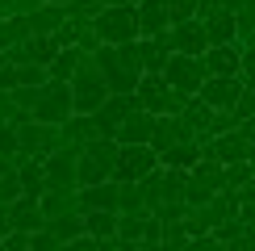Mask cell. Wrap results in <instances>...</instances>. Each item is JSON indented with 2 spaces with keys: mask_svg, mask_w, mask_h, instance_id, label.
Masks as SVG:
<instances>
[{
  "mask_svg": "<svg viewBox=\"0 0 255 251\" xmlns=\"http://www.w3.org/2000/svg\"><path fill=\"white\" fill-rule=\"evenodd\" d=\"M71 113H76V109H71V88H67V84H46L29 118L42 122V126H63Z\"/></svg>",
  "mask_w": 255,
  "mask_h": 251,
  "instance_id": "obj_12",
  "label": "cell"
},
{
  "mask_svg": "<svg viewBox=\"0 0 255 251\" xmlns=\"http://www.w3.org/2000/svg\"><path fill=\"white\" fill-rule=\"evenodd\" d=\"M38 97H42V88H13V105H17L21 113H25V118H29V113H34Z\"/></svg>",
  "mask_w": 255,
  "mask_h": 251,
  "instance_id": "obj_44",
  "label": "cell"
},
{
  "mask_svg": "<svg viewBox=\"0 0 255 251\" xmlns=\"http://www.w3.org/2000/svg\"><path fill=\"white\" fill-rule=\"evenodd\" d=\"M84 230H88L92 239H113L118 235V214H84Z\"/></svg>",
  "mask_w": 255,
  "mask_h": 251,
  "instance_id": "obj_34",
  "label": "cell"
},
{
  "mask_svg": "<svg viewBox=\"0 0 255 251\" xmlns=\"http://www.w3.org/2000/svg\"><path fill=\"white\" fill-rule=\"evenodd\" d=\"M17 146L21 159H46L50 151H59V126H42V122H21L17 126Z\"/></svg>",
  "mask_w": 255,
  "mask_h": 251,
  "instance_id": "obj_8",
  "label": "cell"
},
{
  "mask_svg": "<svg viewBox=\"0 0 255 251\" xmlns=\"http://www.w3.org/2000/svg\"><path fill=\"white\" fill-rule=\"evenodd\" d=\"M201 214H205L209 230H218L222 222H230V218L239 214V193H214L209 205H201Z\"/></svg>",
  "mask_w": 255,
  "mask_h": 251,
  "instance_id": "obj_28",
  "label": "cell"
},
{
  "mask_svg": "<svg viewBox=\"0 0 255 251\" xmlns=\"http://www.w3.org/2000/svg\"><path fill=\"white\" fill-rule=\"evenodd\" d=\"M239 46H243V50H255V29H251V34H247V38L239 42Z\"/></svg>",
  "mask_w": 255,
  "mask_h": 251,
  "instance_id": "obj_57",
  "label": "cell"
},
{
  "mask_svg": "<svg viewBox=\"0 0 255 251\" xmlns=\"http://www.w3.org/2000/svg\"><path fill=\"white\" fill-rule=\"evenodd\" d=\"M4 63H8V55H4V50H0V67H4Z\"/></svg>",
  "mask_w": 255,
  "mask_h": 251,
  "instance_id": "obj_59",
  "label": "cell"
},
{
  "mask_svg": "<svg viewBox=\"0 0 255 251\" xmlns=\"http://www.w3.org/2000/svg\"><path fill=\"white\" fill-rule=\"evenodd\" d=\"M113 163H118V142L113 138H92L76 159V184L88 188V184L113 180Z\"/></svg>",
  "mask_w": 255,
  "mask_h": 251,
  "instance_id": "obj_3",
  "label": "cell"
},
{
  "mask_svg": "<svg viewBox=\"0 0 255 251\" xmlns=\"http://www.w3.org/2000/svg\"><path fill=\"white\" fill-rule=\"evenodd\" d=\"M201 8V0H167V13H172V25L176 21H193Z\"/></svg>",
  "mask_w": 255,
  "mask_h": 251,
  "instance_id": "obj_43",
  "label": "cell"
},
{
  "mask_svg": "<svg viewBox=\"0 0 255 251\" xmlns=\"http://www.w3.org/2000/svg\"><path fill=\"white\" fill-rule=\"evenodd\" d=\"M21 122H29V118L13 105V92H0V126H21Z\"/></svg>",
  "mask_w": 255,
  "mask_h": 251,
  "instance_id": "obj_42",
  "label": "cell"
},
{
  "mask_svg": "<svg viewBox=\"0 0 255 251\" xmlns=\"http://www.w3.org/2000/svg\"><path fill=\"white\" fill-rule=\"evenodd\" d=\"M84 59H88V55H80L76 46L59 50V55L46 63V80H50V84H71V76H76V67H80Z\"/></svg>",
  "mask_w": 255,
  "mask_h": 251,
  "instance_id": "obj_29",
  "label": "cell"
},
{
  "mask_svg": "<svg viewBox=\"0 0 255 251\" xmlns=\"http://www.w3.org/2000/svg\"><path fill=\"white\" fill-rule=\"evenodd\" d=\"M247 180H255L251 163H226V167H222V193H239Z\"/></svg>",
  "mask_w": 255,
  "mask_h": 251,
  "instance_id": "obj_35",
  "label": "cell"
},
{
  "mask_svg": "<svg viewBox=\"0 0 255 251\" xmlns=\"http://www.w3.org/2000/svg\"><path fill=\"white\" fill-rule=\"evenodd\" d=\"M92 138H101V134H97V126H92L88 113H71V118L59 126V146H76V151H84Z\"/></svg>",
  "mask_w": 255,
  "mask_h": 251,
  "instance_id": "obj_21",
  "label": "cell"
},
{
  "mask_svg": "<svg viewBox=\"0 0 255 251\" xmlns=\"http://www.w3.org/2000/svg\"><path fill=\"white\" fill-rule=\"evenodd\" d=\"M243 50V46H239ZM239 80L255 84V50H243V63H239Z\"/></svg>",
  "mask_w": 255,
  "mask_h": 251,
  "instance_id": "obj_48",
  "label": "cell"
},
{
  "mask_svg": "<svg viewBox=\"0 0 255 251\" xmlns=\"http://www.w3.org/2000/svg\"><path fill=\"white\" fill-rule=\"evenodd\" d=\"M25 21H29V34H34V38H50V34L63 25V21H67V8H59V4H42V8H34Z\"/></svg>",
  "mask_w": 255,
  "mask_h": 251,
  "instance_id": "obj_27",
  "label": "cell"
},
{
  "mask_svg": "<svg viewBox=\"0 0 255 251\" xmlns=\"http://www.w3.org/2000/svg\"><path fill=\"white\" fill-rule=\"evenodd\" d=\"M63 251H101V243H97L92 235H80V239H71V243L63 247Z\"/></svg>",
  "mask_w": 255,
  "mask_h": 251,
  "instance_id": "obj_51",
  "label": "cell"
},
{
  "mask_svg": "<svg viewBox=\"0 0 255 251\" xmlns=\"http://www.w3.org/2000/svg\"><path fill=\"white\" fill-rule=\"evenodd\" d=\"M29 251H63V243L50 239L46 230H38V235H29Z\"/></svg>",
  "mask_w": 255,
  "mask_h": 251,
  "instance_id": "obj_47",
  "label": "cell"
},
{
  "mask_svg": "<svg viewBox=\"0 0 255 251\" xmlns=\"http://www.w3.org/2000/svg\"><path fill=\"white\" fill-rule=\"evenodd\" d=\"M76 159L80 151L76 146H59L42 159V172H46V188H80L76 184Z\"/></svg>",
  "mask_w": 255,
  "mask_h": 251,
  "instance_id": "obj_13",
  "label": "cell"
},
{
  "mask_svg": "<svg viewBox=\"0 0 255 251\" xmlns=\"http://www.w3.org/2000/svg\"><path fill=\"white\" fill-rule=\"evenodd\" d=\"M134 55H138L142 76H146V71H155V76H159V71H163V63L172 59V50L163 46V38H138V42H134Z\"/></svg>",
  "mask_w": 255,
  "mask_h": 251,
  "instance_id": "obj_23",
  "label": "cell"
},
{
  "mask_svg": "<svg viewBox=\"0 0 255 251\" xmlns=\"http://www.w3.org/2000/svg\"><path fill=\"white\" fill-rule=\"evenodd\" d=\"M13 88H17V67L4 63V67H0V92H13Z\"/></svg>",
  "mask_w": 255,
  "mask_h": 251,
  "instance_id": "obj_52",
  "label": "cell"
},
{
  "mask_svg": "<svg viewBox=\"0 0 255 251\" xmlns=\"http://www.w3.org/2000/svg\"><path fill=\"white\" fill-rule=\"evenodd\" d=\"M222 4H226V8H230V13H235V17H239V8H243V4H247V0H222Z\"/></svg>",
  "mask_w": 255,
  "mask_h": 251,
  "instance_id": "obj_56",
  "label": "cell"
},
{
  "mask_svg": "<svg viewBox=\"0 0 255 251\" xmlns=\"http://www.w3.org/2000/svg\"><path fill=\"white\" fill-rule=\"evenodd\" d=\"M239 63H243L239 42H230V46H209L205 55H201L205 80H230V76H239Z\"/></svg>",
  "mask_w": 255,
  "mask_h": 251,
  "instance_id": "obj_16",
  "label": "cell"
},
{
  "mask_svg": "<svg viewBox=\"0 0 255 251\" xmlns=\"http://www.w3.org/2000/svg\"><path fill=\"white\" fill-rule=\"evenodd\" d=\"M155 251H188V235L180 226H163V239H159Z\"/></svg>",
  "mask_w": 255,
  "mask_h": 251,
  "instance_id": "obj_41",
  "label": "cell"
},
{
  "mask_svg": "<svg viewBox=\"0 0 255 251\" xmlns=\"http://www.w3.org/2000/svg\"><path fill=\"white\" fill-rule=\"evenodd\" d=\"M235 218H239V222H243V226H255V201H243Z\"/></svg>",
  "mask_w": 255,
  "mask_h": 251,
  "instance_id": "obj_53",
  "label": "cell"
},
{
  "mask_svg": "<svg viewBox=\"0 0 255 251\" xmlns=\"http://www.w3.org/2000/svg\"><path fill=\"white\" fill-rule=\"evenodd\" d=\"M243 230H247V226H243V222H239V218H230V222H222L218 230H209V235H214V239H218V243H230V239H239V235H243Z\"/></svg>",
  "mask_w": 255,
  "mask_h": 251,
  "instance_id": "obj_46",
  "label": "cell"
},
{
  "mask_svg": "<svg viewBox=\"0 0 255 251\" xmlns=\"http://www.w3.org/2000/svg\"><path fill=\"white\" fill-rule=\"evenodd\" d=\"M151 134H155V118L146 109H134L130 118L118 126L113 142H118V146H151Z\"/></svg>",
  "mask_w": 255,
  "mask_h": 251,
  "instance_id": "obj_18",
  "label": "cell"
},
{
  "mask_svg": "<svg viewBox=\"0 0 255 251\" xmlns=\"http://www.w3.org/2000/svg\"><path fill=\"white\" fill-rule=\"evenodd\" d=\"M176 118L184 122L188 130H193V138H197V142H205V138H209V118H214V109H209L205 101H197V97H193V101H184V109H180Z\"/></svg>",
  "mask_w": 255,
  "mask_h": 251,
  "instance_id": "obj_25",
  "label": "cell"
},
{
  "mask_svg": "<svg viewBox=\"0 0 255 251\" xmlns=\"http://www.w3.org/2000/svg\"><path fill=\"white\" fill-rule=\"evenodd\" d=\"M230 130H239V118L230 109H218L214 118H209V138H222V134H230Z\"/></svg>",
  "mask_w": 255,
  "mask_h": 251,
  "instance_id": "obj_40",
  "label": "cell"
},
{
  "mask_svg": "<svg viewBox=\"0 0 255 251\" xmlns=\"http://www.w3.org/2000/svg\"><path fill=\"white\" fill-rule=\"evenodd\" d=\"M46 67H38V63H25V67H17V88H46Z\"/></svg>",
  "mask_w": 255,
  "mask_h": 251,
  "instance_id": "obj_38",
  "label": "cell"
},
{
  "mask_svg": "<svg viewBox=\"0 0 255 251\" xmlns=\"http://www.w3.org/2000/svg\"><path fill=\"white\" fill-rule=\"evenodd\" d=\"M134 97H138V109H146L151 118H176V113L184 109V97L172 92L163 84V76H155V71H146V76L138 80ZM188 101H193V97H188Z\"/></svg>",
  "mask_w": 255,
  "mask_h": 251,
  "instance_id": "obj_4",
  "label": "cell"
},
{
  "mask_svg": "<svg viewBox=\"0 0 255 251\" xmlns=\"http://www.w3.org/2000/svg\"><path fill=\"white\" fill-rule=\"evenodd\" d=\"M197 21L205 25V38L209 46H230V42H239V29H235V13H230L222 0H201L197 8Z\"/></svg>",
  "mask_w": 255,
  "mask_h": 251,
  "instance_id": "obj_7",
  "label": "cell"
},
{
  "mask_svg": "<svg viewBox=\"0 0 255 251\" xmlns=\"http://www.w3.org/2000/svg\"><path fill=\"white\" fill-rule=\"evenodd\" d=\"M159 167V155L151 146H118V163H113V180L118 184H134L142 180L146 172Z\"/></svg>",
  "mask_w": 255,
  "mask_h": 251,
  "instance_id": "obj_11",
  "label": "cell"
},
{
  "mask_svg": "<svg viewBox=\"0 0 255 251\" xmlns=\"http://www.w3.org/2000/svg\"><path fill=\"white\" fill-rule=\"evenodd\" d=\"M17 184H21V197H38L46 193V172H42V159H17Z\"/></svg>",
  "mask_w": 255,
  "mask_h": 251,
  "instance_id": "obj_26",
  "label": "cell"
},
{
  "mask_svg": "<svg viewBox=\"0 0 255 251\" xmlns=\"http://www.w3.org/2000/svg\"><path fill=\"white\" fill-rule=\"evenodd\" d=\"M92 29H97L101 46H130V42H138V17L134 8H101V17L92 21Z\"/></svg>",
  "mask_w": 255,
  "mask_h": 251,
  "instance_id": "obj_5",
  "label": "cell"
},
{
  "mask_svg": "<svg viewBox=\"0 0 255 251\" xmlns=\"http://www.w3.org/2000/svg\"><path fill=\"white\" fill-rule=\"evenodd\" d=\"M146 218H151V214H118V239H122L126 247L138 251V243H142V230H146Z\"/></svg>",
  "mask_w": 255,
  "mask_h": 251,
  "instance_id": "obj_32",
  "label": "cell"
},
{
  "mask_svg": "<svg viewBox=\"0 0 255 251\" xmlns=\"http://www.w3.org/2000/svg\"><path fill=\"white\" fill-rule=\"evenodd\" d=\"M76 50H80V55H97V50H101V38H97V29H92V25H84L80 34H76Z\"/></svg>",
  "mask_w": 255,
  "mask_h": 251,
  "instance_id": "obj_45",
  "label": "cell"
},
{
  "mask_svg": "<svg viewBox=\"0 0 255 251\" xmlns=\"http://www.w3.org/2000/svg\"><path fill=\"white\" fill-rule=\"evenodd\" d=\"M105 4H109V8H138L142 0H105Z\"/></svg>",
  "mask_w": 255,
  "mask_h": 251,
  "instance_id": "obj_55",
  "label": "cell"
},
{
  "mask_svg": "<svg viewBox=\"0 0 255 251\" xmlns=\"http://www.w3.org/2000/svg\"><path fill=\"white\" fill-rule=\"evenodd\" d=\"M163 38V46L172 50V55H188V59H201L209 50V38H205V25L193 17V21H176L167 34H159Z\"/></svg>",
  "mask_w": 255,
  "mask_h": 251,
  "instance_id": "obj_9",
  "label": "cell"
},
{
  "mask_svg": "<svg viewBox=\"0 0 255 251\" xmlns=\"http://www.w3.org/2000/svg\"><path fill=\"white\" fill-rule=\"evenodd\" d=\"M118 193H122L118 180L88 184L76 193V205H80V214H118Z\"/></svg>",
  "mask_w": 255,
  "mask_h": 251,
  "instance_id": "obj_15",
  "label": "cell"
},
{
  "mask_svg": "<svg viewBox=\"0 0 255 251\" xmlns=\"http://www.w3.org/2000/svg\"><path fill=\"white\" fill-rule=\"evenodd\" d=\"M222 193V163H205L201 159L193 172H188V184H184V205L188 209H201L209 205V197Z\"/></svg>",
  "mask_w": 255,
  "mask_h": 251,
  "instance_id": "obj_10",
  "label": "cell"
},
{
  "mask_svg": "<svg viewBox=\"0 0 255 251\" xmlns=\"http://www.w3.org/2000/svg\"><path fill=\"white\" fill-rule=\"evenodd\" d=\"M29 38V21L25 17H4L0 21V50H13Z\"/></svg>",
  "mask_w": 255,
  "mask_h": 251,
  "instance_id": "obj_33",
  "label": "cell"
},
{
  "mask_svg": "<svg viewBox=\"0 0 255 251\" xmlns=\"http://www.w3.org/2000/svg\"><path fill=\"white\" fill-rule=\"evenodd\" d=\"M76 193H80V188H46V193L38 197V205H42V218L80 214V205H76Z\"/></svg>",
  "mask_w": 255,
  "mask_h": 251,
  "instance_id": "obj_24",
  "label": "cell"
},
{
  "mask_svg": "<svg viewBox=\"0 0 255 251\" xmlns=\"http://www.w3.org/2000/svg\"><path fill=\"white\" fill-rule=\"evenodd\" d=\"M230 113H235L239 122L255 118V84H247V80H243V92H239V101H235V109H230Z\"/></svg>",
  "mask_w": 255,
  "mask_h": 251,
  "instance_id": "obj_39",
  "label": "cell"
},
{
  "mask_svg": "<svg viewBox=\"0 0 255 251\" xmlns=\"http://www.w3.org/2000/svg\"><path fill=\"white\" fill-rule=\"evenodd\" d=\"M67 88H71V109H76V113H88V118L101 109L105 101H109V84H105L101 67L92 63V55L76 67V76H71Z\"/></svg>",
  "mask_w": 255,
  "mask_h": 251,
  "instance_id": "obj_2",
  "label": "cell"
},
{
  "mask_svg": "<svg viewBox=\"0 0 255 251\" xmlns=\"http://www.w3.org/2000/svg\"><path fill=\"white\" fill-rule=\"evenodd\" d=\"M118 214H146V201H142V188L134 184H122V193H118Z\"/></svg>",
  "mask_w": 255,
  "mask_h": 251,
  "instance_id": "obj_37",
  "label": "cell"
},
{
  "mask_svg": "<svg viewBox=\"0 0 255 251\" xmlns=\"http://www.w3.org/2000/svg\"><path fill=\"white\" fill-rule=\"evenodd\" d=\"M138 17V38H159L172 29V13H167V0H142L134 8Z\"/></svg>",
  "mask_w": 255,
  "mask_h": 251,
  "instance_id": "obj_17",
  "label": "cell"
},
{
  "mask_svg": "<svg viewBox=\"0 0 255 251\" xmlns=\"http://www.w3.org/2000/svg\"><path fill=\"white\" fill-rule=\"evenodd\" d=\"M188 251H222V243L214 235H201V239H188Z\"/></svg>",
  "mask_w": 255,
  "mask_h": 251,
  "instance_id": "obj_50",
  "label": "cell"
},
{
  "mask_svg": "<svg viewBox=\"0 0 255 251\" xmlns=\"http://www.w3.org/2000/svg\"><path fill=\"white\" fill-rule=\"evenodd\" d=\"M46 4H59V8H67V4H71V0H46Z\"/></svg>",
  "mask_w": 255,
  "mask_h": 251,
  "instance_id": "obj_58",
  "label": "cell"
},
{
  "mask_svg": "<svg viewBox=\"0 0 255 251\" xmlns=\"http://www.w3.org/2000/svg\"><path fill=\"white\" fill-rule=\"evenodd\" d=\"M92 63L101 67L105 84H109V97H134L138 80H142V67H138V55H134V42L130 46H101Z\"/></svg>",
  "mask_w": 255,
  "mask_h": 251,
  "instance_id": "obj_1",
  "label": "cell"
},
{
  "mask_svg": "<svg viewBox=\"0 0 255 251\" xmlns=\"http://www.w3.org/2000/svg\"><path fill=\"white\" fill-rule=\"evenodd\" d=\"M0 251H29V235H21V230H8V239H4V247Z\"/></svg>",
  "mask_w": 255,
  "mask_h": 251,
  "instance_id": "obj_49",
  "label": "cell"
},
{
  "mask_svg": "<svg viewBox=\"0 0 255 251\" xmlns=\"http://www.w3.org/2000/svg\"><path fill=\"white\" fill-rule=\"evenodd\" d=\"M188 138H193V130H188L180 118H155V134H151V151L155 155L172 151L176 142H188Z\"/></svg>",
  "mask_w": 255,
  "mask_h": 251,
  "instance_id": "obj_22",
  "label": "cell"
},
{
  "mask_svg": "<svg viewBox=\"0 0 255 251\" xmlns=\"http://www.w3.org/2000/svg\"><path fill=\"white\" fill-rule=\"evenodd\" d=\"M239 92H243V80L239 76H230V80H205L201 92H197V101H205L209 109L218 113V109H235Z\"/></svg>",
  "mask_w": 255,
  "mask_h": 251,
  "instance_id": "obj_19",
  "label": "cell"
},
{
  "mask_svg": "<svg viewBox=\"0 0 255 251\" xmlns=\"http://www.w3.org/2000/svg\"><path fill=\"white\" fill-rule=\"evenodd\" d=\"M46 230L50 239H59L63 247L71 243V239H80V235H88V230H84V214H63V218H46Z\"/></svg>",
  "mask_w": 255,
  "mask_h": 251,
  "instance_id": "obj_31",
  "label": "cell"
},
{
  "mask_svg": "<svg viewBox=\"0 0 255 251\" xmlns=\"http://www.w3.org/2000/svg\"><path fill=\"white\" fill-rule=\"evenodd\" d=\"M134 109H138V97H109L97 113H92V126H97L101 138H113V134H118V126L130 118Z\"/></svg>",
  "mask_w": 255,
  "mask_h": 251,
  "instance_id": "obj_14",
  "label": "cell"
},
{
  "mask_svg": "<svg viewBox=\"0 0 255 251\" xmlns=\"http://www.w3.org/2000/svg\"><path fill=\"white\" fill-rule=\"evenodd\" d=\"M243 201H255V180H247V184L239 188V205H243Z\"/></svg>",
  "mask_w": 255,
  "mask_h": 251,
  "instance_id": "obj_54",
  "label": "cell"
},
{
  "mask_svg": "<svg viewBox=\"0 0 255 251\" xmlns=\"http://www.w3.org/2000/svg\"><path fill=\"white\" fill-rule=\"evenodd\" d=\"M201 163V142L188 138V142H176L172 151L159 155V167H180V172H193V167Z\"/></svg>",
  "mask_w": 255,
  "mask_h": 251,
  "instance_id": "obj_30",
  "label": "cell"
},
{
  "mask_svg": "<svg viewBox=\"0 0 255 251\" xmlns=\"http://www.w3.org/2000/svg\"><path fill=\"white\" fill-rule=\"evenodd\" d=\"M159 76H163V84L172 92H180V97H197L201 92V84H205V67H201V59H188V55H172L163 63V71H159Z\"/></svg>",
  "mask_w": 255,
  "mask_h": 251,
  "instance_id": "obj_6",
  "label": "cell"
},
{
  "mask_svg": "<svg viewBox=\"0 0 255 251\" xmlns=\"http://www.w3.org/2000/svg\"><path fill=\"white\" fill-rule=\"evenodd\" d=\"M105 0H71L67 4V21H80V25H92V21L101 17Z\"/></svg>",
  "mask_w": 255,
  "mask_h": 251,
  "instance_id": "obj_36",
  "label": "cell"
},
{
  "mask_svg": "<svg viewBox=\"0 0 255 251\" xmlns=\"http://www.w3.org/2000/svg\"><path fill=\"white\" fill-rule=\"evenodd\" d=\"M8 226L21 230V235H38L42 226H46V218H42V205L34 197H17L13 205H8Z\"/></svg>",
  "mask_w": 255,
  "mask_h": 251,
  "instance_id": "obj_20",
  "label": "cell"
}]
</instances>
